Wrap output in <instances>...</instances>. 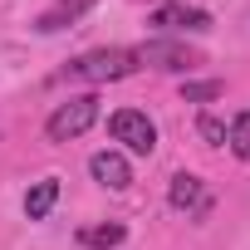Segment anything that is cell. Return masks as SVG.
I'll list each match as a JSON object with an SVG mask.
<instances>
[{
  "instance_id": "cell-1",
  "label": "cell",
  "mask_w": 250,
  "mask_h": 250,
  "mask_svg": "<svg viewBox=\"0 0 250 250\" xmlns=\"http://www.w3.org/2000/svg\"><path fill=\"white\" fill-rule=\"evenodd\" d=\"M143 64H138V54L133 49H88V54H79L69 69H64V79H83V83H118V79H128V74H138Z\"/></svg>"
},
{
  "instance_id": "cell-2",
  "label": "cell",
  "mask_w": 250,
  "mask_h": 250,
  "mask_svg": "<svg viewBox=\"0 0 250 250\" xmlns=\"http://www.w3.org/2000/svg\"><path fill=\"white\" fill-rule=\"evenodd\" d=\"M98 123V93H79L69 103H59L44 123V138L49 143H69V138H83L88 128Z\"/></svg>"
},
{
  "instance_id": "cell-3",
  "label": "cell",
  "mask_w": 250,
  "mask_h": 250,
  "mask_svg": "<svg viewBox=\"0 0 250 250\" xmlns=\"http://www.w3.org/2000/svg\"><path fill=\"white\" fill-rule=\"evenodd\" d=\"M108 133H113V143H123L138 157H152V147H157V123L147 113H138V108H118L108 118Z\"/></svg>"
},
{
  "instance_id": "cell-4",
  "label": "cell",
  "mask_w": 250,
  "mask_h": 250,
  "mask_svg": "<svg viewBox=\"0 0 250 250\" xmlns=\"http://www.w3.org/2000/svg\"><path fill=\"white\" fill-rule=\"evenodd\" d=\"M138 54V64H147V69H167V74H191L196 64H201V54L187 44V40H147L143 49H133Z\"/></svg>"
},
{
  "instance_id": "cell-5",
  "label": "cell",
  "mask_w": 250,
  "mask_h": 250,
  "mask_svg": "<svg viewBox=\"0 0 250 250\" xmlns=\"http://www.w3.org/2000/svg\"><path fill=\"white\" fill-rule=\"evenodd\" d=\"M167 206H172V211H182V216H206V211H211V191H206V182H201V177L177 172V177L167 182Z\"/></svg>"
},
{
  "instance_id": "cell-6",
  "label": "cell",
  "mask_w": 250,
  "mask_h": 250,
  "mask_svg": "<svg viewBox=\"0 0 250 250\" xmlns=\"http://www.w3.org/2000/svg\"><path fill=\"white\" fill-rule=\"evenodd\" d=\"M88 172H93V182L108 187V191H123V187L133 182V167H128L123 152H93V157H88Z\"/></svg>"
},
{
  "instance_id": "cell-7",
  "label": "cell",
  "mask_w": 250,
  "mask_h": 250,
  "mask_svg": "<svg viewBox=\"0 0 250 250\" xmlns=\"http://www.w3.org/2000/svg\"><path fill=\"white\" fill-rule=\"evenodd\" d=\"M147 25H157V30H191V35H201V30H211V15L206 10H196V5H162Z\"/></svg>"
},
{
  "instance_id": "cell-8",
  "label": "cell",
  "mask_w": 250,
  "mask_h": 250,
  "mask_svg": "<svg viewBox=\"0 0 250 250\" xmlns=\"http://www.w3.org/2000/svg\"><path fill=\"white\" fill-rule=\"evenodd\" d=\"M93 5H98V0H54V5L35 20V30H40V35H59V30H69V25H74L83 10H93Z\"/></svg>"
},
{
  "instance_id": "cell-9",
  "label": "cell",
  "mask_w": 250,
  "mask_h": 250,
  "mask_svg": "<svg viewBox=\"0 0 250 250\" xmlns=\"http://www.w3.org/2000/svg\"><path fill=\"white\" fill-rule=\"evenodd\" d=\"M54 201H59V177H44V182H35V187L25 191V216H30V221H44V216L54 211Z\"/></svg>"
},
{
  "instance_id": "cell-10",
  "label": "cell",
  "mask_w": 250,
  "mask_h": 250,
  "mask_svg": "<svg viewBox=\"0 0 250 250\" xmlns=\"http://www.w3.org/2000/svg\"><path fill=\"white\" fill-rule=\"evenodd\" d=\"M123 240H128V226H118V221H103V226H83L79 230V245H88V250H113Z\"/></svg>"
},
{
  "instance_id": "cell-11",
  "label": "cell",
  "mask_w": 250,
  "mask_h": 250,
  "mask_svg": "<svg viewBox=\"0 0 250 250\" xmlns=\"http://www.w3.org/2000/svg\"><path fill=\"white\" fill-rule=\"evenodd\" d=\"M226 143H230V152H235V157H250V108H245V113H235V123L226 128Z\"/></svg>"
},
{
  "instance_id": "cell-12",
  "label": "cell",
  "mask_w": 250,
  "mask_h": 250,
  "mask_svg": "<svg viewBox=\"0 0 250 250\" xmlns=\"http://www.w3.org/2000/svg\"><path fill=\"white\" fill-rule=\"evenodd\" d=\"M226 93V83L221 79H206V83H182V98L187 103H211V98H221Z\"/></svg>"
},
{
  "instance_id": "cell-13",
  "label": "cell",
  "mask_w": 250,
  "mask_h": 250,
  "mask_svg": "<svg viewBox=\"0 0 250 250\" xmlns=\"http://www.w3.org/2000/svg\"><path fill=\"white\" fill-rule=\"evenodd\" d=\"M196 128H201V138H206L211 147H226V123H221V118H211V113H206Z\"/></svg>"
},
{
  "instance_id": "cell-14",
  "label": "cell",
  "mask_w": 250,
  "mask_h": 250,
  "mask_svg": "<svg viewBox=\"0 0 250 250\" xmlns=\"http://www.w3.org/2000/svg\"><path fill=\"white\" fill-rule=\"evenodd\" d=\"M167 5H172V0H167Z\"/></svg>"
}]
</instances>
